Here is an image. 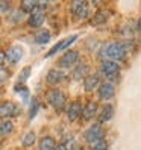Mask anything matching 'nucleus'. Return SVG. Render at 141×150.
I'll list each match as a JSON object with an SVG mask.
<instances>
[{
    "label": "nucleus",
    "instance_id": "obj_1",
    "mask_svg": "<svg viewBox=\"0 0 141 150\" xmlns=\"http://www.w3.org/2000/svg\"><path fill=\"white\" fill-rule=\"evenodd\" d=\"M128 50V44L126 42H109L105 47V55H106L111 61H120L125 58Z\"/></svg>",
    "mask_w": 141,
    "mask_h": 150
},
{
    "label": "nucleus",
    "instance_id": "obj_2",
    "mask_svg": "<svg viewBox=\"0 0 141 150\" xmlns=\"http://www.w3.org/2000/svg\"><path fill=\"white\" fill-rule=\"evenodd\" d=\"M103 134H105V130H103L102 125L96 123V125H93L91 127H88V129L85 130L84 138H85L86 143H90V144H96V143H99V141H102Z\"/></svg>",
    "mask_w": 141,
    "mask_h": 150
},
{
    "label": "nucleus",
    "instance_id": "obj_3",
    "mask_svg": "<svg viewBox=\"0 0 141 150\" xmlns=\"http://www.w3.org/2000/svg\"><path fill=\"white\" fill-rule=\"evenodd\" d=\"M47 102L55 109L61 111V109H64V106H65V94L61 91V90L53 88V90L47 91Z\"/></svg>",
    "mask_w": 141,
    "mask_h": 150
},
{
    "label": "nucleus",
    "instance_id": "obj_4",
    "mask_svg": "<svg viewBox=\"0 0 141 150\" xmlns=\"http://www.w3.org/2000/svg\"><path fill=\"white\" fill-rule=\"evenodd\" d=\"M100 71L106 77H114V76L118 74L120 65H118V62H115V61H103L102 65H100Z\"/></svg>",
    "mask_w": 141,
    "mask_h": 150
},
{
    "label": "nucleus",
    "instance_id": "obj_5",
    "mask_svg": "<svg viewBox=\"0 0 141 150\" xmlns=\"http://www.w3.org/2000/svg\"><path fill=\"white\" fill-rule=\"evenodd\" d=\"M77 40V35H72V37H68V38H64V40H61L59 42H56L53 47H52L47 53H46V56L49 58V56H52V55H55V53H58V52H61V50H64V49H67V47H70L72 44L74 42Z\"/></svg>",
    "mask_w": 141,
    "mask_h": 150
},
{
    "label": "nucleus",
    "instance_id": "obj_6",
    "mask_svg": "<svg viewBox=\"0 0 141 150\" xmlns=\"http://www.w3.org/2000/svg\"><path fill=\"white\" fill-rule=\"evenodd\" d=\"M79 61V53L76 50H68L65 53L61 56L59 59V67L62 68H68V67H73L76 62Z\"/></svg>",
    "mask_w": 141,
    "mask_h": 150
},
{
    "label": "nucleus",
    "instance_id": "obj_7",
    "mask_svg": "<svg viewBox=\"0 0 141 150\" xmlns=\"http://www.w3.org/2000/svg\"><path fill=\"white\" fill-rule=\"evenodd\" d=\"M18 112V106L12 102H2L0 103V118H9L14 117Z\"/></svg>",
    "mask_w": 141,
    "mask_h": 150
},
{
    "label": "nucleus",
    "instance_id": "obj_8",
    "mask_svg": "<svg viewBox=\"0 0 141 150\" xmlns=\"http://www.w3.org/2000/svg\"><path fill=\"white\" fill-rule=\"evenodd\" d=\"M72 12L76 15L77 20H84L88 15V5L82 0H76V2L72 3Z\"/></svg>",
    "mask_w": 141,
    "mask_h": 150
},
{
    "label": "nucleus",
    "instance_id": "obj_9",
    "mask_svg": "<svg viewBox=\"0 0 141 150\" xmlns=\"http://www.w3.org/2000/svg\"><path fill=\"white\" fill-rule=\"evenodd\" d=\"M97 94H99V99H102V100H111L114 97V94H115L114 85L109 82H103L102 85H99Z\"/></svg>",
    "mask_w": 141,
    "mask_h": 150
},
{
    "label": "nucleus",
    "instance_id": "obj_10",
    "mask_svg": "<svg viewBox=\"0 0 141 150\" xmlns=\"http://www.w3.org/2000/svg\"><path fill=\"white\" fill-rule=\"evenodd\" d=\"M5 58H6V61H9L11 64H17V62H18V61L23 58V50H21V47H18V46L9 47V49L5 52Z\"/></svg>",
    "mask_w": 141,
    "mask_h": 150
},
{
    "label": "nucleus",
    "instance_id": "obj_11",
    "mask_svg": "<svg viewBox=\"0 0 141 150\" xmlns=\"http://www.w3.org/2000/svg\"><path fill=\"white\" fill-rule=\"evenodd\" d=\"M81 112H82V103L79 102V100H74L68 105V108H67V117L70 121H74L79 115H81Z\"/></svg>",
    "mask_w": 141,
    "mask_h": 150
},
{
    "label": "nucleus",
    "instance_id": "obj_12",
    "mask_svg": "<svg viewBox=\"0 0 141 150\" xmlns=\"http://www.w3.org/2000/svg\"><path fill=\"white\" fill-rule=\"evenodd\" d=\"M44 23V12L41 9H35L29 15V26L30 28H40Z\"/></svg>",
    "mask_w": 141,
    "mask_h": 150
},
{
    "label": "nucleus",
    "instance_id": "obj_13",
    "mask_svg": "<svg viewBox=\"0 0 141 150\" xmlns=\"http://www.w3.org/2000/svg\"><path fill=\"white\" fill-rule=\"evenodd\" d=\"M96 112H97V103L96 102H88L85 106H82V115L85 120H93Z\"/></svg>",
    "mask_w": 141,
    "mask_h": 150
},
{
    "label": "nucleus",
    "instance_id": "obj_14",
    "mask_svg": "<svg viewBox=\"0 0 141 150\" xmlns=\"http://www.w3.org/2000/svg\"><path fill=\"white\" fill-rule=\"evenodd\" d=\"M97 85H100L97 74H86V77L84 79V88H85V91H93L94 88H97Z\"/></svg>",
    "mask_w": 141,
    "mask_h": 150
},
{
    "label": "nucleus",
    "instance_id": "obj_15",
    "mask_svg": "<svg viewBox=\"0 0 141 150\" xmlns=\"http://www.w3.org/2000/svg\"><path fill=\"white\" fill-rule=\"evenodd\" d=\"M65 77V74L62 71H59V70H50V71L47 73V82L50 85H56L59 83L62 79Z\"/></svg>",
    "mask_w": 141,
    "mask_h": 150
},
{
    "label": "nucleus",
    "instance_id": "obj_16",
    "mask_svg": "<svg viewBox=\"0 0 141 150\" xmlns=\"http://www.w3.org/2000/svg\"><path fill=\"white\" fill-rule=\"evenodd\" d=\"M55 147H56V141L52 137H43L38 143L40 150H53Z\"/></svg>",
    "mask_w": 141,
    "mask_h": 150
},
{
    "label": "nucleus",
    "instance_id": "obj_17",
    "mask_svg": "<svg viewBox=\"0 0 141 150\" xmlns=\"http://www.w3.org/2000/svg\"><path fill=\"white\" fill-rule=\"evenodd\" d=\"M86 73H90V67H88L85 62H81V64H77L76 68L73 70V77L74 79H82V77H86Z\"/></svg>",
    "mask_w": 141,
    "mask_h": 150
},
{
    "label": "nucleus",
    "instance_id": "obj_18",
    "mask_svg": "<svg viewBox=\"0 0 141 150\" xmlns=\"http://www.w3.org/2000/svg\"><path fill=\"white\" fill-rule=\"evenodd\" d=\"M112 115H114V109H112V106H111V105H106V106L102 109L100 115H99V125H103V123L109 121V120L112 118Z\"/></svg>",
    "mask_w": 141,
    "mask_h": 150
},
{
    "label": "nucleus",
    "instance_id": "obj_19",
    "mask_svg": "<svg viewBox=\"0 0 141 150\" xmlns=\"http://www.w3.org/2000/svg\"><path fill=\"white\" fill-rule=\"evenodd\" d=\"M50 32L49 30H46V29H41V30H38V33L35 35V42H38V44H46V42H49L50 41Z\"/></svg>",
    "mask_w": 141,
    "mask_h": 150
},
{
    "label": "nucleus",
    "instance_id": "obj_20",
    "mask_svg": "<svg viewBox=\"0 0 141 150\" xmlns=\"http://www.w3.org/2000/svg\"><path fill=\"white\" fill-rule=\"evenodd\" d=\"M12 130H14L12 121H9V120L0 121V135H9Z\"/></svg>",
    "mask_w": 141,
    "mask_h": 150
},
{
    "label": "nucleus",
    "instance_id": "obj_21",
    "mask_svg": "<svg viewBox=\"0 0 141 150\" xmlns=\"http://www.w3.org/2000/svg\"><path fill=\"white\" fill-rule=\"evenodd\" d=\"M35 139H37V135H35V132H28L24 137H23V139H21V144L24 146V147H30L33 143H35Z\"/></svg>",
    "mask_w": 141,
    "mask_h": 150
},
{
    "label": "nucleus",
    "instance_id": "obj_22",
    "mask_svg": "<svg viewBox=\"0 0 141 150\" xmlns=\"http://www.w3.org/2000/svg\"><path fill=\"white\" fill-rule=\"evenodd\" d=\"M37 2H32V0H28V2H21L20 8H21V12H32L37 9Z\"/></svg>",
    "mask_w": 141,
    "mask_h": 150
},
{
    "label": "nucleus",
    "instance_id": "obj_23",
    "mask_svg": "<svg viewBox=\"0 0 141 150\" xmlns=\"http://www.w3.org/2000/svg\"><path fill=\"white\" fill-rule=\"evenodd\" d=\"M106 11H99V12H96V15H94V24H103L105 21H106V14H105Z\"/></svg>",
    "mask_w": 141,
    "mask_h": 150
},
{
    "label": "nucleus",
    "instance_id": "obj_24",
    "mask_svg": "<svg viewBox=\"0 0 141 150\" xmlns=\"http://www.w3.org/2000/svg\"><path fill=\"white\" fill-rule=\"evenodd\" d=\"M29 74H30V67H24V68L21 70V74L18 76V81H20V82H24L26 79L29 77Z\"/></svg>",
    "mask_w": 141,
    "mask_h": 150
},
{
    "label": "nucleus",
    "instance_id": "obj_25",
    "mask_svg": "<svg viewBox=\"0 0 141 150\" xmlns=\"http://www.w3.org/2000/svg\"><path fill=\"white\" fill-rule=\"evenodd\" d=\"M91 150H108V143L102 139V141H99V143H96Z\"/></svg>",
    "mask_w": 141,
    "mask_h": 150
},
{
    "label": "nucleus",
    "instance_id": "obj_26",
    "mask_svg": "<svg viewBox=\"0 0 141 150\" xmlns=\"http://www.w3.org/2000/svg\"><path fill=\"white\" fill-rule=\"evenodd\" d=\"M14 90H15L17 93H21L23 99H24V100H28V97H29V91H28V88H24V86H15Z\"/></svg>",
    "mask_w": 141,
    "mask_h": 150
},
{
    "label": "nucleus",
    "instance_id": "obj_27",
    "mask_svg": "<svg viewBox=\"0 0 141 150\" xmlns=\"http://www.w3.org/2000/svg\"><path fill=\"white\" fill-rule=\"evenodd\" d=\"M8 76H9V73H8V70L2 67V68H0V83L5 82L6 79H8Z\"/></svg>",
    "mask_w": 141,
    "mask_h": 150
},
{
    "label": "nucleus",
    "instance_id": "obj_28",
    "mask_svg": "<svg viewBox=\"0 0 141 150\" xmlns=\"http://www.w3.org/2000/svg\"><path fill=\"white\" fill-rule=\"evenodd\" d=\"M37 111H38V102L33 99V100H32V106H30V118H32V117H35Z\"/></svg>",
    "mask_w": 141,
    "mask_h": 150
},
{
    "label": "nucleus",
    "instance_id": "obj_29",
    "mask_svg": "<svg viewBox=\"0 0 141 150\" xmlns=\"http://www.w3.org/2000/svg\"><path fill=\"white\" fill-rule=\"evenodd\" d=\"M8 9H9V3L3 2V0H0V12H6Z\"/></svg>",
    "mask_w": 141,
    "mask_h": 150
},
{
    "label": "nucleus",
    "instance_id": "obj_30",
    "mask_svg": "<svg viewBox=\"0 0 141 150\" xmlns=\"http://www.w3.org/2000/svg\"><path fill=\"white\" fill-rule=\"evenodd\" d=\"M5 61H6V58H5V53H3V52H0V68L3 67Z\"/></svg>",
    "mask_w": 141,
    "mask_h": 150
},
{
    "label": "nucleus",
    "instance_id": "obj_31",
    "mask_svg": "<svg viewBox=\"0 0 141 150\" xmlns=\"http://www.w3.org/2000/svg\"><path fill=\"white\" fill-rule=\"evenodd\" d=\"M53 150H67V149H65V144H56Z\"/></svg>",
    "mask_w": 141,
    "mask_h": 150
},
{
    "label": "nucleus",
    "instance_id": "obj_32",
    "mask_svg": "<svg viewBox=\"0 0 141 150\" xmlns=\"http://www.w3.org/2000/svg\"><path fill=\"white\" fill-rule=\"evenodd\" d=\"M137 29L141 32V18H140V20H138V23H137Z\"/></svg>",
    "mask_w": 141,
    "mask_h": 150
}]
</instances>
